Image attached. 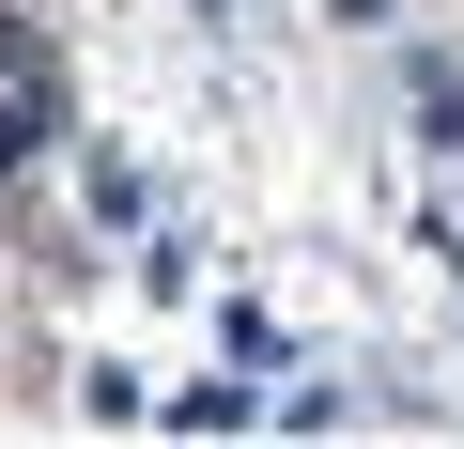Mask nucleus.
<instances>
[{
    "mask_svg": "<svg viewBox=\"0 0 464 449\" xmlns=\"http://www.w3.org/2000/svg\"><path fill=\"white\" fill-rule=\"evenodd\" d=\"M248 418H264L248 387H186V403H170V434H248Z\"/></svg>",
    "mask_w": 464,
    "mask_h": 449,
    "instance_id": "obj_3",
    "label": "nucleus"
},
{
    "mask_svg": "<svg viewBox=\"0 0 464 449\" xmlns=\"http://www.w3.org/2000/svg\"><path fill=\"white\" fill-rule=\"evenodd\" d=\"M0 78H47V32L32 16H0Z\"/></svg>",
    "mask_w": 464,
    "mask_h": 449,
    "instance_id": "obj_5",
    "label": "nucleus"
},
{
    "mask_svg": "<svg viewBox=\"0 0 464 449\" xmlns=\"http://www.w3.org/2000/svg\"><path fill=\"white\" fill-rule=\"evenodd\" d=\"M418 124H433V155H464V78L449 63H418Z\"/></svg>",
    "mask_w": 464,
    "mask_h": 449,
    "instance_id": "obj_4",
    "label": "nucleus"
},
{
    "mask_svg": "<svg viewBox=\"0 0 464 449\" xmlns=\"http://www.w3.org/2000/svg\"><path fill=\"white\" fill-rule=\"evenodd\" d=\"M325 16H341V32H387V16H402V0H325Z\"/></svg>",
    "mask_w": 464,
    "mask_h": 449,
    "instance_id": "obj_6",
    "label": "nucleus"
},
{
    "mask_svg": "<svg viewBox=\"0 0 464 449\" xmlns=\"http://www.w3.org/2000/svg\"><path fill=\"white\" fill-rule=\"evenodd\" d=\"M78 201H93V233H140V217H155V186H140L124 155H93V171H78Z\"/></svg>",
    "mask_w": 464,
    "mask_h": 449,
    "instance_id": "obj_2",
    "label": "nucleus"
},
{
    "mask_svg": "<svg viewBox=\"0 0 464 449\" xmlns=\"http://www.w3.org/2000/svg\"><path fill=\"white\" fill-rule=\"evenodd\" d=\"M63 140V78H0V171H32Z\"/></svg>",
    "mask_w": 464,
    "mask_h": 449,
    "instance_id": "obj_1",
    "label": "nucleus"
}]
</instances>
